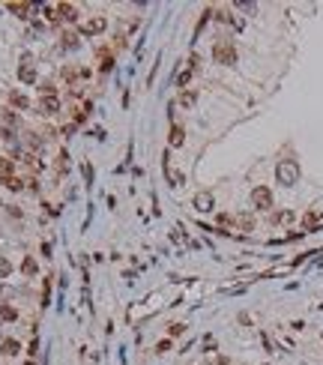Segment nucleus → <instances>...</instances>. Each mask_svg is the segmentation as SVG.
<instances>
[{
    "label": "nucleus",
    "mask_w": 323,
    "mask_h": 365,
    "mask_svg": "<svg viewBox=\"0 0 323 365\" xmlns=\"http://www.w3.org/2000/svg\"><path fill=\"white\" fill-rule=\"evenodd\" d=\"M276 180L282 183V186H297L300 183V165L294 162V159H282L279 162V168H276Z\"/></svg>",
    "instance_id": "nucleus-1"
},
{
    "label": "nucleus",
    "mask_w": 323,
    "mask_h": 365,
    "mask_svg": "<svg viewBox=\"0 0 323 365\" xmlns=\"http://www.w3.org/2000/svg\"><path fill=\"white\" fill-rule=\"evenodd\" d=\"M192 207H195L198 213H210V210L216 207V201H213V195H210V192H198V195L192 198Z\"/></svg>",
    "instance_id": "nucleus-6"
},
{
    "label": "nucleus",
    "mask_w": 323,
    "mask_h": 365,
    "mask_svg": "<svg viewBox=\"0 0 323 365\" xmlns=\"http://www.w3.org/2000/svg\"><path fill=\"white\" fill-rule=\"evenodd\" d=\"M0 207H3V204H0Z\"/></svg>",
    "instance_id": "nucleus-30"
},
{
    "label": "nucleus",
    "mask_w": 323,
    "mask_h": 365,
    "mask_svg": "<svg viewBox=\"0 0 323 365\" xmlns=\"http://www.w3.org/2000/svg\"><path fill=\"white\" fill-rule=\"evenodd\" d=\"M168 144H171V147H183V144H186V132H183V126H171Z\"/></svg>",
    "instance_id": "nucleus-9"
},
{
    "label": "nucleus",
    "mask_w": 323,
    "mask_h": 365,
    "mask_svg": "<svg viewBox=\"0 0 323 365\" xmlns=\"http://www.w3.org/2000/svg\"><path fill=\"white\" fill-rule=\"evenodd\" d=\"M12 276V264L6 258H0V279H9Z\"/></svg>",
    "instance_id": "nucleus-22"
},
{
    "label": "nucleus",
    "mask_w": 323,
    "mask_h": 365,
    "mask_svg": "<svg viewBox=\"0 0 323 365\" xmlns=\"http://www.w3.org/2000/svg\"><path fill=\"white\" fill-rule=\"evenodd\" d=\"M9 102H12L15 108H21V111H27V108H30V99H27L24 93H18V90H12V93H9Z\"/></svg>",
    "instance_id": "nucleus-13"
},
{
    "label": "nucleus",
    "mask_w": 323,
    "mask_h": 365,
    "mask_svg": "<svg viewBox=\"0 0 323 365\" xmlns=\"http://www.w3.org/2000/svg\"><path fill=\"white\" fill-rule=\"evenodd\" d=\"M54 21H78V9L72 3H57L54 6Z\"/></svg>",
    "instance_id": "nucleus-5"
},
{
    "label": "nucleus",
    "mask_w": 323,
    "mask_h": 365,
    "mask_svg": "<svg viewBox=\"0 0 323 365\" xmlns=\"http://www.w3.org/2000/svg\"><path fill=\"white\" fill-rule=\"evenodd\" d=\"M180 105H186V108L195 105V93H183V96H180Z\"/></svg>",
    "instance_id": "nucleus-25"
},
{
    "label": "nucleus",
    "mask_w": 323,
    "mask_h": 365,
    "mask_svg": "<svg viewBox=\"0 0 323 365\" xmlns=\"http://www.w3.org/2000/svg\"><path fill=\"white\" fill-rule=\"evenodd\" d=\"M162 168H165V174H168V183H171V186H180V183H183V174H177V171H174V165H171V153H165V156H162Z\"/></svg>",
    "instance_id": "nucleus-8"
},
{
    "label": "nucleus",
    "mask_w": 323,
    "mask_h": 365,
    "mask_svg": "<svg viewBox=\"0 0 323 365\" xmlns=\"http://www.w3.org/2000/svg\"><path fill=\"white\" fill-rule=\"evenodd\" d=\"M3 120H6V123H12V126H18V117H15L12 111H3Z\"/></svg>",
    "instance_id": "nucleus-27"
},
{
    "label": "nucleus",
    "mask_w": 323,
    "mask_h": 365,
    "mask_svg": "<svg viewBox=\"0 0 323 365\" xmlns=\"http://www.w3.org/2000/svg\"><path fill=\"white\" fill-rule=\"evenodd\" d=\"M234 222H237V225H240V228H243V231H252V228H255V219H252V216H249V213H243V216H237V219H234Z\"/></svg>",
    "instance_id": "nucleus-16"
},
{
    "label": "nucleus",
    "mask_w": 323,
    "mask_h": 365,
    "mask_svg": "<svg viewBox=\"0 0 323 365\" xmlns=\"http://www.w3.org/2000/svg\"><path fill=\"white\" fill-rule=\"evenodd\" d=\"M21 273H24V276H36V261H33V258H24Z\"/></svg>",
    "instance_id": "nucleus-19"
},
{
    "label": "nucleus",
    "mask_w": 323,
    "mask_h": 365,
    "mask_svg": "<svg viewBox=\"0 0 323 365\" xmlns=\"http://www.w3.org/2000/svg\"><path fill=\"white\" fill-rule=\"evenodd\" d=\"M213 60L222 63V66H234V63H237V45H234L231 39H219V42L213 45Z\"/></svg>",
    "instance_id": "nucleus-2"
},
{
    "label": "nucleus",
    "mask_w": 323,
    "mask_h": 365,
    "mask_svg": "<svg viewBox=\"0 0 323 365\" xmlns=\"http://www.w3.org/2000/svg\"><path fill=\"white\" fill-rule=\"evenodd\" d=\"M15 171V165H12V159H6V156H0V177H9Z\"/></svg>",
    "instance_id": "nucleus-18"
},
{
    "label": "nucleus",
    "mask_w": 323,
    "mask_h": 365,
    "mask_svg": "<svg viewBox=\"0 0 323 365\" xmlns=\"http://www.w3.org/2000/svg\"><path fill=\"white\" fill-rule=\"evenodd\" d=\"M99 60H102V72H111V63H114L111 48H102V51H99Z\"/></svg>",
    "instance_id": "nucleus-15"
},
{
    "label": "nucleus",
    "mask_w": 323,
    "mask_h": 365,
    "mask_svg": "<svg viewBox=\"0 0 323 365\" xmlns=\"http://www.w3.org/2000/svg\"><path fill=\"white\" fill-rule=\"evenodd\" d=\"M6 9H9L12 15H18V18H27V15L33 12V6H30V3H6Z\"/></svg>",
    "instance_id": "nucleus-11"
},
{
    "label": "nucleus",
    "mask_w": 323,
    "mask_h": 365,
    "mask_svg": "<svg viewBox=\"0 0 323 365\" xmlns=\"http://www.w3.org/2000/svg\"><path fill=\"white\" fill-rule=\"evenodd\" d=\"M318 222H321V213H309V216L303 219V225H306V231H312V228H315Z\"/></svg>",
    "instance_id": "nucleus-21"
},
{
    "label": "nucleus",
    "mask_w": 323,
    "mask_h": 365,
    "mask_svg": "<svg viewBox=\"0 0 323 365\" xmlns=\"http://www.w3.org/2000/svg\"><path fill=\"white\" fill-rule=\"evenodd\" d=\"M48 300H51V282H45V291H42V309L48 306Z\"/></svg>",
    "instance_id": "nucleus-26"
},
{
    "label": "nucleus",
    "mask_w": 323,
    "mask_h": 365,
    "mask_svg": "<svg viewBox=\"0 0 323 365\" xmlns=\"http://www.w3.org/2000/svg\"><path fill=\"white\" fill-rule=\"evenodd\" d=\"M18 351H21V345H18L15 339H3V345H0V354H6V357H18Z\"/></svg>",
    "instance_id": "nucleus-14"
},
{
    "label": "nucleus",
    "mask_w": 323,
    "mask_h": 365,
    "mask_svg": "<svg viewBox=\"0 0 323 365\" xmlns=\"http://www.w3.org/2000/svg\"><path fill=\"white\" fill-rule=\"evenodd\" d=\"M18 78H21L24 84H36V69H33L30 63H24V66L18 69Z\"/></svg>",
    "instance_id": "nucleus-12"
},
{
    "label": "nucleus",
    "mask_w": 323,
    "mask_h": 365,
    "mask_svg": "<svg viewBox=\"0 0 323 365\" xmlns=\"http://www.w3.org/2000/svg\"><path fill=\"white\" fill-rule=\"evenodd\" d=\"M186 333V324H171L168 327V336H183Z\"/></svg>",
    "instance_id": "nucleus-24"
},
{
    "label": "nucleus",
    "mask_w": 323,
    "mask_h": 365,
    "mask_svg": "<svg viewBox=\"0 0 323 365\" xmlns=\"http://www.w3.org/2000/svg\"><path fill=\"white\" fill-rule=\"evenodd\" d=\"M63 48H69V51L78 48V36L75 33H63Z\"/></svg>",
    "instance_id": "nucleus-20"
},
{
    "label": "nucleus",
    "mask_w": 323,
    "mask_h": 365,
    "mask_svg": "<svg viewBox=\"0 0 323 365\" xmlns=\"http://www.w3.org/2000/svg\"><path fill=\"white\" fill-rule=\"evenodd\" d=\"M156 351H159V354H165V351H171V342H168V339H165V342H159V345H156Z\"/></svg>",
    "instance_id": "nucleus-28"
},
{
    "label": "nucleus",
    "mask_w": 323,
    "mask_h": 365,
    "mask_svg": "<svg viewBox=\"0 0 323 365\" xmlns=\"http://www.w3.org/2000/svg\"><path fill=\"white\" fill-rule=\"evenodd\" d=\"M105 27H108V18H105V15H93V18H87V21L81 24V33H84V36H99Z\"/></svg>",
    "instance_id": "nucleus-4"
},
{
    "label": "nucleus",
    "mask_w": 323,
    "mask_h": 365,
    "mask_svg": "<svg viewBox=\"0 0 323 365\" xmlns=\"http://www.w3.org/2000/svg\"><path fill=\"white\" fill-rule=\"evenodd\" d=\"M252 207H255V210H273V192H270L267 186L252 189Z\"/></svg>",
    "instance_id": "nucleus-3"
},
{
    "label": "nucleus",
    "mask_w": 323,
    "mask_h": 365,
    "mask_svg": "<svg viewBox=\"0 0 323 365\" xmlns=\"http://www.w3.org/2000/svg\"><path fill=\"white\" fill-rule=\"evenodd\" d=\"M0 183H3V189H9V192H21V189H24V180H21V177H15V174L0 177Z\"/></svg>",
    "instance_id": "nucleus-10"
},
{
    "label": "nucleus",
    "mask_w": 323,
    "mask_h": 365,
    "mask_svg": "<svg viewBox=\"0 0 323 365\" xmlns=\"http://www.w3.org/2000/svg\"><path fill=\"white\" fill-rule=\"evenodd\" d=\"M57 111H60V99H57V96H39V114L51 117V114H57Z\"/></svg>",
    "instance_id": "nucleus-7"
},
{
    "label": "nucleus",
    "mask_w": 323,
    "mask_h": 365,
    "mask_svg": "<svg viewBox=\"0 0 323 365\" xmlns=\"http://www.w3.org/2000/svg\"><path fill=\"white\" fill-rule=\"evenodd\" d=\"M0 318H3V321H18V312H15L12 306H6V303H0Z\"/></svg>",
    "instance_id": "nucleus-17"
},
{
    "label": "nucleus",
    "mask_w": 323,
    "mask_h": 365,
    "mask_svg": "<svg viewBox=\"0 0 323 365\" xmlns=\"http://www.w3.org/2000/svg\"><path fill=\"white\" fill-rule=\"evenodd\" d=\"M39 96H54V84L51 81H42L39 84Z\"/></svg>",
    "instance_id": "nucleus-23"
},
{
    "label": "nucleus",
    "mask_w": 323,
    "mask_h": 365,
    "mask_svg": "<svg viewBox=\"0 0 323 365\" xmlns=\"http://www.w3.org/2000/svg\"><path fill=\"white\" fill-rule=\"evenodd\" d=\"M27 365H36V363H33V360H30V363H27Z\"/></svg>",
    "instance_id": "nucleus-29"
}]
</instances>
